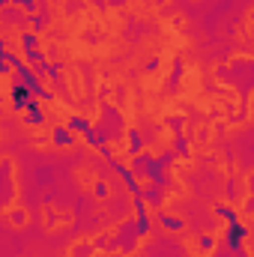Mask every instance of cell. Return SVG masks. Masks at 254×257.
I'll return each mask as SVG.
<instances>
[{
	"label": "cell",
	"mask_w": 254,
	"mask_h": 257,
	"mask_svg": "<svg viewBox=\"0 0 254 257\" xmlns=\"http://www.w3.org/2000/svg\"><path fill=\"white\" fill-rule=\"evenodd\" d=\"M242 233H245V230H242L239 224H233V230H230V245H236V239H242Z\"/></svg>",
	"instance_id": "6da1fadb"
}]
</instances>
